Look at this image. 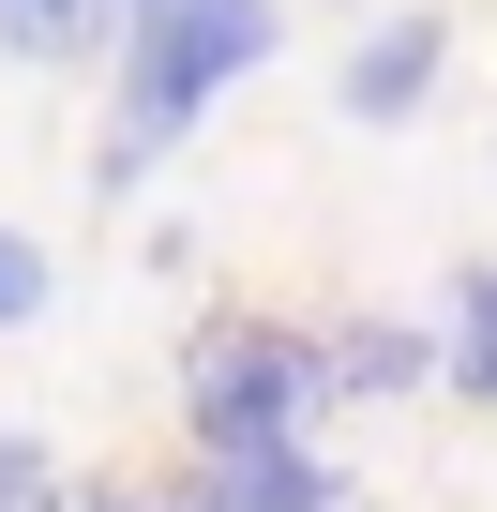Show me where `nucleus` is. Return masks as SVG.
I'll use <instances>...</instances> for the list:
<instances>
[{
	"mask_svg": "<svg viewBox=\"0 0 497 512\" xmlns=\"http://www.w3.org/2000/svg\"><path fill=\"white\" fill-rule=\"evenodd\" d=\"M257 61H272V0H121V136H106V181L166 166Z\"/></svg>",
	"mask_w": 497,
	"mask_h": 512,
	"instance_id": "obj_1",
	"label": "nucleus"
},
{
	"mask_svg": "<svg viewBox=\"0 0 497 512\" xmlns=\"http://www.w3.org/2000/svg\"><path fill=\"white\" fill-rule=\"evenodd\" d=\"M437 377L497 407V256H467V272H452V332H437Z\"/></svg>",
	"mask_w": 497,
	"mask_h": 512,
	"instance_id": "obj_6",
	"label": "nucleus"
},
{
	"mask_svg": "<svg viewBox=\"0 0 497 512\" xmlns=\"http://www.w3.org/2000/svg\"><path fill=\"white\" fill-rule=\"evenodd\" d=\"M437 61H452V31H437L422 0H407L392 31H362V46H347V121H362V136H392V121H422V91H437Z\"/></svg>",
	"mask_w": 497,
	"mask_h": 512,
	"instance_id": "obj_4",
	"label": "nucleus"
},
{
	"mask_svg": "<svg viewBox=\"0 0 497 512\" xmlns=\"http://www.w3.org/2000/svg\"><path fill=\"white\" fill-rule=\"evenodd\" d=\"M317 392H332V347L287 332V317H211V332L181 347V422H196V452H226V437H302Z\"/></svg>",
	"mask_w": 497,
	"mask_h": 512,
	"instance_id": "obj_2",
	"label": "nucleus"
},
{
	"mask_svg": "<svg viewBox=\"0 0 497 512\" xmlns=\"http://www.w3.org/2000/svg\"><path fill=\"white\" fill-rule=\"evenodd\" d=\"M0 512H61V482H46V437H0Z\"/></svg>",
	"mask_w": 497,
	"mask_h": 512,
	"instance_id": "obj_8",
	"label": "nucleus"
},
{
	"mask_svg": "<svg viewBox=\"0 0 497 512\" xmlns=\"http://www.w3.org/2000/svg\"><path fill=\"white\" fill-rule=\"evenodd\" d=\"M121 46V0H0V61H91Z\"/></svg>",
	"mask_w": 497,
	"mask_h": 512,
	"instance_id": "obj_5",
	"label": "nucleus"
},
{
	"mask_svg": "<svg viewBox=\"0 0 497 512\" xmlns=\"http://www.w3.org/2000/svg\"><path fill=\"white\" fill-rule=\"evenodd\" d=\"M196 497H211V512H347V467L302 452V437H226V452L196 467Z\"/></svg>",
	"mask_w": 497,
	"mask_h": 512,
	"instance_id": "obj_3",
	"label": "nucleus"
},
{
	"mask_svg": "<svg viewBox=\"0 0 497 512\" xmlns=\"http://www.w3.org/2000/svg\"><path fill=\"white\" fill-rule=\"evenodd\" d=\"M16 317H46V256H31L16 226H0V332H16Z\"/></svg>",
	"mask_w": 497,
	"mask_h": 512,
	"instance_id": "obj_9",
	"label": "nucleus"
},
{
	"mask_svg": "<svg viewBox=\"0 0 497 512\" xmlns=\"http://www.w3.org/2000/svg\"><path fill=\"white\" fill-rule=\"evenodd\" d=\"M437 377V347L407 332V317H362V332H332V392H422Z\"/></svg>",
	"mask_w": 497,
	"mask_h": 512,
	"instance_id": "obj_7",
	"label": "nucleus"
},
{
	"mask_svg": "<svg viewBox=\"0 0 497 512\" xmlns=\"http://www.w3.org/2000/svg\"><path fill=\"white\" fill-rule=\"evenodd\" d=\"M76 512H211V497H196V482H181V497H121V482H91Z\"/></svg>",
	"mask_w": 497,
	"mask_h": 512,
	"instance_id": "obj_10",
	"label": "nucleus"
}]
</instances>
